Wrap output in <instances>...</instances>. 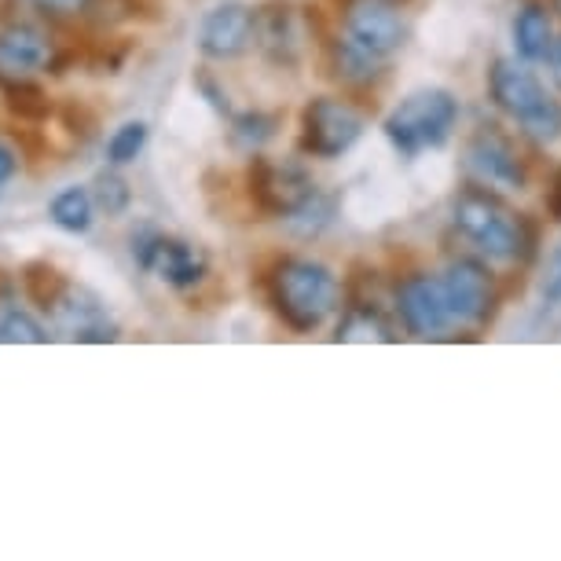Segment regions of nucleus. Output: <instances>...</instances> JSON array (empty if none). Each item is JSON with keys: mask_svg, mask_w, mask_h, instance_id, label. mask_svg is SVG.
<instances>
[{"mask_svg": "<svg viewBox=\"0 0 561 561\" xmlns=\"http://www.w3.org/2000/svg\"><path fill=\"white\" fill-rule=\"evenodd\" d=\"M451 220L473 247L495 261H528L536 250V228L481 184H470L455 195Z\"/></svg>", "mask_w": 561, "mask_h": 561, "instance_id": "1", "label": "nucleus"}, {"mask_svg": "<svg viewBox=\"0 0 561 561\" xmlns=\"http://www.w3.org/2000/svg\"><path fill=\"white\" fill-rule=\"evenodd\" d=\"M337 301H342V287H337V275L327 264L309 257H283L275 264L272 305L294 331H316L323 320L334 316Z\"/></svg>", "mask_w": 561, "mask_h": 561, "instance_id": "2", "label": "nucleus"}, {"mask_svg": "<svg viewBox=\"0 0 561 561\" xmlns=\"http://www.w3.org/2000/svg\"><path fill=\"white\" fill-rule=\"evenodd\" d=\"M459 122V103L448 89H419L386 118V136L404 158H415L430 147H444Z\"/></svg>", "mask_w": 561, "mask_h": 561, "instance_id": "3", "label": "nucleus"}, {"mask_svg": "<svg viewBox=\"0 0 561 561\" xmlns=\"http://www.w3.org/2000/svg\"><path fill=\"white\" fill-rule=\"evenodd\" d=\"M250 198L261 214L294 217L316 198V180L298 162H275V158H253L250 165Z\"/></svg>", "mask_w": 561, "mask_h": 561, "instance_id": "4", "label": "nucleus"}, {"mask_svg": "<svg viewBox=\"0 0 561 561\" xmlns=\"http://www.w3.org/2000/svg\"><path fill=\"white\" fill-rule=\"evenodd\" d=\"M364 136V114L353 103L320 96L301 114V151L316 158H342Z\"/></svg>", "mask_w": 561, "mask_h": 561, "instance_id": "5", "label": "nucleus"}, {"mask_svg": "<svg viewBox=\"0 0 561 561\" xmlns=\"http://www.w3.org/2000/svg\"><path fill=\"white\" fill-rule=\"evenodd\" d=\"M466 169L473 173L481 187H489V192H525V162L522 154H517L514 140L506 133H500L495 125H484L470 136V144H466Z\"/></svg>", "mask_w": 561, "mask_h": 561, "instance_id": "6", "label": "nucleus"}, {"mask_svg": "<svg viewBox=\"0 0 561 561\" xmlns=\"http://www.w3.org/2000/svg\"><path fill=\"white\" fill-rule=\"evenodd\" d=\"M345 37L353 45L389 59L404 45L408 23L397 0H348L345 4Z\"/></svg>", "mask_w": 561, "mask_h": 561, "instance_id": "7", "label": "nucleus"}, {"mask_svg": "<svg viewBox=\"0 0 561 561\" xmlns=\"http://www.w3.org/2000/svg\"><path fill=\"white\" fill-rule=\"evenodd\" d=\"M51 327L67 342H89V345H107L118 337V323L111 320L107 305L96 294L84 287H67L59 294V301L48 309Z\"/></svg>", "mask_w": 561, "mask_h": 561, "instance_id": "8", "label": "nucleus"}, {"mask_svg": "<svg viewBox=\"0 0 561 561\" xmlns=\"http://www.w3.org/2000/svg\"><path fill=\"white\" fill-rule=\"evenodd\" d=\"M451 323H484L495 312V275L481 261L459 257L444 272Z\"/></svg>", "mask_w": 561, "mask_h": 561, "instance_id": "9", "label": "nucleus"}, {"mask_svg": "<svg viewBox=\"0 0 561 561\" xmlns=\"http://www.w3.org/2000/svg\"><path fill=\"white\" fill-rule=\"evenodd\" d=\"M397 312H400V320H404L408 334L440 337L451 323L444 279H433V275H408L397 287Z\"/></svg>", "mask_w": 561, "mask_h": 561, "instance_id": "10", "label": "nucleus"}, {"mask_svg": "<svg viewBox=\"0 0 561 561\" xmlns=\"http://www.w3.org/2000/svg\"><path fill=\"white\" fill-rule=\"evenodd\" d=\"M489 92H492V103L500 107L503 114H511L514 122H533L536 114H543L550 103L543 81L536 78L525 62L517 59H500L489 73Z\"/></svg>", "mask_w": 561, "mask_h": 561, "instance_id": "11", "label": "nucleus"}, {"mask_svg": "<svg viewBox=\"0 0 561 561\" xmlns=\"http://www.w3.org/2000/svg\"><path fill=\"white\" fill-rule=\"evenodd\" d=\"M257 41V12L247 4H220L206 15L198 48L209 59H239Z\"/></svg>", "mask_w": 561, "mask_h": 561, "instance_id": "12", "label": "nucleus"}, {"mask_svg": "<svg viewBox=\"0 0 561 561\" xmlns=\"http://www.w3.org/2000/svg\"><path fill=\"white\" fill-rule=\"evenodd\" d=\"M56 62V45L45 30L37 26H8L0 34V84L34 78L37 70H51Z\"/></svg>", "mask_w": 561, "mask_h": 561, "instance_id": "13", "label": "nucleus"}, {"mask_svg": "<svg viewBox=\"0 0 561 561\" xmlns=\"http://www.w3.org/2000/svg\"><path fill=\"white\" fill-rule=\"evenodd\" d=\"M147 272H154L158 279H165L169 287L187 290V287H195V283H203L206 253L198 250V247H192V242L158 236L151 261H147Z\"/></svg>", "mask_w": 561, "mask_h": 561, "instance_id": "14", "label": "nucleus"}, {"mask_svg": "<svg viewBox=\"0 0 561 561\" xmlns=\"http://www.w3.org/2000/svg\"><path fill=\"white\" fill-rule=\"evenodd\" d=\"M257 41L268 51V59L294 67L301 56V30H298V12L290 4H272L257 15Z\"/></svg>", "mask_w": 561, "mask_h": 561, "instance_id": "15", "label": "nucleus"}, {"mask_svg": "<svg viewBox=\"0 0 561 561\" xmlns=\"http://www.w3.org/2000/svg\"><path fill=\"white\" fill-rule=\"evenodd\" d=\"M514 45H517V56L528 62L550 56V48H554V23H550V12L543 4H525L522 12H517Z\"/></svg>", "mask_w": 561, "mask_h": 561, "instance_id": "16", "label": "nucleus"}, {"mask_svg": "<svg viewBox=\"0 0 561 561\" xmlns=\"http://www.w3.org/2000/svg\"><path fill=\"white\" fill-rule=\"evenodd\" d=\"M337 342H397L393 327L375 305L367 301H353L345 305L342 312V323H337Z\"/></svg>", "mask_w": 561, "mask_h": 561, "instance_id": "17", "label": "nucleus"}, {"mask_svg": "<svg viewBox=\"0 0 561 561\" xmlns=\"http://www.w3.org/2000/svg\"><path fill=\"white\" fill-rule=\"evenodd\" d=\"M331 62H334V73L342 81L348 84H370L382 73V56H375V51H367V48H359L353 45L348 37L342 41H334V48H331Z\"/></svg>", "mask_w": 561, "mask_h": 561, "instance_id": "18", "label": "nucleus"}, {"mask_svg": "<svg viewBox=\"0 0 561 561\" xmlns=\"http://www.w3.org/2000/svg\"><path fill=\"white\" fill-rule=\"evenodd\" d=\"M92 214H96V198L84 192V187H67V192H59L48 206V217L56 220L62 231H70V236H84V231L92 228Z\"/></svg>", "mask_w": 561, "mask_h": 561, "instance_id": "19", "label": "nucleus"}, {"mask_svg": "<svg viewBox=\"0 0 561 561\" xmlns=\"http://www.w3.org/2000/svg\"><path fill=\"white\" fill-rule=\"evenodd\" d=\"M19 283H23L26 298L37 305V309H51V305L59 301V294L70 287L67 279H62V272L56 268V264L48 261H30L23 272H19Z\"/></svg>", "mask_w": 561, "mask_h": 561, "instance_id": "20", "label": "nucleus"}, {"mask_svg": "<svg viewBox=\"0 0 561 561\" xmlns=\"http://www.w3.org/2000/svg\"><path fill=\"white\" fill-rule=\"evenodd\" d=\"M4 107L19 122H45L51 114V100L37 81L19 78V81H4Z\"/></svg>", "mask_w": 561, "mask_h": 561, "instance_id": "21", "label": "nucleus"}, {"mask_svg": "<svg viewBox=\"0 0 561 561\" xmlns=\"http://www.w3.org/2000/svg\"><path fill=\"white\" fill-rule=\"evenodd\" d=\"M0 342H8V345H45L48 334L30 312L0 309Z\"/></svg>", "mask_w": 561, "mask_h": 561, "instance_id": "22", "label": "nucleus"}, {"mask_svg": "<svg viewBox=\"0 0 561 561\" xmlns=\"http://www.w3.org/2000/svg\"><path fill=\"white\" fill-rule=\"evenodd\" d=\"M147 144V125L144 122H125L122 129H114V136L107 140V158L111 165H129L140 158Z\"/></svg>", "mask_w": 561, "mask_h": 561, "instance_id": "23", "label": "nucleus"}, {"mask_svg": "<svg viewBox=\"0 0 561 561\" xmlns=\"http://www.w3.org/2000/svg\"><path fill=\"white\" fill-rule=\"evenodd\" d=\"M92 198H96V206L107 217H122L125 209H129V203H133V192H129V184H125L118 173H100Z\"/></svg>", "mask_w": 561, "mask_h": 561, "instance_id": "24", "label": "nucleus"}, {"mask_svg": "<svg viewBox=\"0 0 561 561\" xmlns=\"http://www.w3.org/2000/svg\"><path fill=\"white\" fill-rule=\"evenodd\" d=\"M236 140L242 144V147H261L264 140H272L275 136V118L272 114H242V118H236Z\"/></svg>", "mask_w": 561, "mask_h": 561, "instance_id": "25", "label": "nucleus"}, {"mask_svg": "<svg viewBox=\"0 0 561 561\" xmlns=\"http://www.w3.org/2000/svg\"><path fill=\"white\" fill-rule=\"evenodd\" d=\"M30 4L48 15H81L89 8V0H30Z\"/></svg>", "mask_w": 561, "mask_h": 561, "instance_id": "26", "label": "nucleus"}, {"mask_svg": "<svg viewBox=\"0 0 561 561\" xmlns=\"http://www.w3.org/2000/svg\"><path fill=\"white\" fill-rule=\"evenodd\" d=\"M547 217L554 220V225H561V169H558L554 180H550V187H547Z\"/></svg>", "mask_w": 561, "mask_h": 561, "instance_id": "27", "label": "nucleus"}, {"mask_svg": "<svg viewBox=\"0 0 561 561\" xmlns=\"http://www.w3.org/2000/svg\"><path fill=\"white\" fill-rule=\"evenodd\" d=\"M15 169H19V158L12 147H4L0 144V184H8V180L15 176Z\"/></svg>", "mask_w": 561, "mask_h": 561, "instance_id": "28", "label": "nucleus"}, {"mask_svg": "<svg viewBox=\"0 0 561 561\" xmlns=\"http://www.w3.org/2000/svg\"><path fill=\"white\" fill-rule=\"evenodd\" d=\"M550 67H554V81L561 84V41H554V48H550Z\"/></svg>", "mask_w": 561, "mask_h": 561, "instance_id": "29", "label": "nucleus"}, {"mask_svg": "<svg viewBox=\"0 0 561 561\" xmlns=\"http://www.w3.org/2000/svg\"><path fill=\"white\" fill-rule=\"evenodd\" d=\"M547 298H550V301H561V272L554 275V279H550V287H547Z\"/></svg>", "mask_w": 561, "mask_h": 561, "instance_id": "30", "label": "nucleus"}, {"mask_svg": "<svg viewBox=\"0 0 561 561\" xmlns=\"http://www.w3.org/2000/svg\"><path fill=\"white\" fill-rule=\"evenodd\" d=\"M558 4H561V0H558Z\"/></svg>", "mask_w": 561, "mask_h": 561, "instance_id": "31", "label": "nucleus"}]
</instances>
